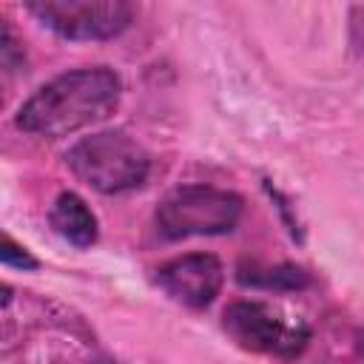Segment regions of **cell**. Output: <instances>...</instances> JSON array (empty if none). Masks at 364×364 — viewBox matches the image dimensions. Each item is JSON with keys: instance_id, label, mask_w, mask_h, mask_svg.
Returning <instances> with one entry per match:
<instances>
[{"instance_id": "cell-1", "label": "cell", "mask_w": 364, "mask_h": 364, "mask_svg": "<svg viewBox=\"0 0 364 364\" xmlns=\"http://www.w3.org/2000/svg\"><path fill=\"white\" fill-rule=\"evenodd\" d=\"M119 94L122 82L105 65L65 71L51 82L40 85L20 105L17 128L43 139L68 136L108 119L119 105Z\"/></svg>"}, {"instance_id": "cell-2", "label": "cell", "mask_w": 364, "mask_h": 364, "mask_svg": "<svg viewBox=\"0 0 364 364\" xmlns=\"http://www.w3.org/2000/svg\"><path fill=\"white\" fill-rule=\"evenodd\" d=\"M65 165L100 193H125L148 179L151 156L125 131H97L68 148Z\"/></svg>"}, {"instance_id": "cell-3", "label": "cell", "mask_w": 364, "mask_h": 364, "mask_svg": "<svg viewBox=\"0 0 364 364\" xmlns=\"http://www.w3.org/2000/svg\"><path fill=\"white\" fill-rule=\"evenodd\" d=\"M242 210L245 202L233 191L210 185H182L159 202L156 228L165 239L222 236L239 225Z\"/></svg>"}, {"instance_id": "cell-4", "label": "cell", "mask_w": 364, "mask_h": 364, "mask_svg": "<svg viewBox=\"0 0 364 364\" xmlns=\"http://www.w3.org/2000/svg\"><path fill=\"white\" fill-rule=\"evenodd\" d=\"M26 9L65 40H111L134 20L125 0H28Z\"/></svg>"}, {"instance_id": "cell-5", "label": "cell", "mask_w": 364, "mask_h": 364, "mask_svg": "<svg viewBox=\"0 0 364 364\" xmlns=\"http://www.w3.org/2000/svg\"><path fill=\"white\" fill-rule=\"evenodd\" d=\"M225 333L250 353H273L293 358L307 347L310 330L301 321H284L279 310L264 301H233L222 313Z\"/></svg>"}, {"instance_id": "cell-6", "label": "cell", "mask_w": 364, "mask_h": 364, "mask_svg": "<svg viewBox=\"0 0 364 364\" xmlns=\"http://www.w3.org/2000/svg\"><path fill=\"white\" fill-rule=\"evenodd\" d=\"M225 282L222 262L213 253H188L165 262L156 270V284L185 307H208Z\"/></svg>"}, {"instance_id": "cell-7", "label": "cell", "mask_w": 364, "mask_h": 364, "mask_svg": "<svg viewBox=\"0 0 364 364\" xmlns=\"http://www.w3.org/2000/svg\"><path fill=\"white\" fill-rule=\"evenodd\" d=\"M48 222H51L54 233L63 236L74 247H91L97 242V216L71 191H65V193H60L54 199L51 213H48Z\"/></svg>"}, {"instance_id": "cell-8", "label": "cell", "mask_w": 364, "mask_h": 364, "mask_svg": "<svg viewBox=\"0 0 364 364\" xmlns=\"http://www.w3.org/2000/svg\"><path fill=\"white\" fill-rule=\"evenodd\" d=\"M236 282L245 287H262V290H304L310 284V276L299 264H259V262H242L236 267Z\"/></svg>"}, {"instance_id": "cell-9", "label": "cell", "mask_w": 364, "mask_h": 364, "mask_svg": "<svg viewBox=\"0 0 364 364\" xmlns=\"http://www.w3.org/2000/svg\"><path fill=\"white\" fill-rule=\"evenodd\" d=\"M0 262H3L6 267H17V270H37V267H40V262H37L26 247H20L14 239H9V236H3Z\"/></svg>"}, {"instance_id": "cell-10", "label": "cell", "mask_w": 364, "mask_h": 364, "mask_svg": "<svg viewBox=\"0 0 364 364\" xmlns=\"http://www.w3.org/2000/svg\"><path fill=\"white\" fill-rule=\"evenodd\" d=\"M355 347H358V355L364 358V327L355 333Z\"/></svg>"}]
</instances>
